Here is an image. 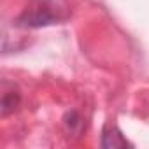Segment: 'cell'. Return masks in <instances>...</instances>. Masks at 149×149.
Here are the masks:
<instances>
[{
	"label": "cell",
	"instance_id": "cell-2",
	"mask_svg": "<svg viewBox=\"0 0 149 149\" xmlns=\"http://www.w3.org/2000/svg\"><path fill=\"white\" fill-rule=\"evenodd\" d=\"M21 105V91L14 83L2 81V100H0V116L7 118L16 112Z\"/></svg>",
	"mask_w": 149,
	"mask_h": 149
},
{
	"label": "cell",
	"instance_id": "cell-3",
	"mask_svg": "<svg viewBox=\"0 0 149 149\" xmlns=\"http://www.w3.org/2000/svg\"><path fill=\"white\" fill-rule=\"evenodd\" d=\"M100 147H104V149H118V147H133V144L123 135V132L116 125L105 123L102 126Z\"/></svg>",
	"mask_w": 149,
	"mask_h": 149
},
{
	"label": "cell",
	"instance_id": "cell-4",
	"mask_svg": "<svg viewBox=\"0 0 149 149\" xmlns=\"http://www.w3.org/2000/svg\"><path fill=\"white\" fill-rule=\"evenodd\" d=\"M61 123H63V130H65L67 137H79L84 130V118L76 109L67 111Z\"/></svg>",
	"mask_w": 149,
	"mask_h": 149
},
{
	"label": "cell",
	"instance_id": "cell-1",
	"mask_svg": "<svg viewBox=\"0 0 149 149\" xmlns=\"http://www.w3.org/2000/svg\"><path fill=\"white\" fill-rule=\"evenodd\" d=\"M72 11L67 0H30L23 13L14 19V26L25 30L60 25L70 18Z\"/></svg>",
	"mask_w": 149,
	"mask_h": 149
}]
</instances>
